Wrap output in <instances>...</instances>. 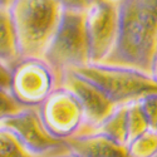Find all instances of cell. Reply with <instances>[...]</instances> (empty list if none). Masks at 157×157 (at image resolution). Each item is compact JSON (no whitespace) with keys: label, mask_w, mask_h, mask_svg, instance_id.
<instances>
[{"label":"cell","mask_w":157,"mask_h":157,"mask_svg":"<svg viewBox=\"0 0 157 157\" xmlns=\"http://www.w3.org/2000/svg\"><path fill=\"white\" fill-rule=\"evenodd\" d=\"M118 35L111 54L99 64L150 74L157 53V0H120Z\"/></svg>","instance_id":"1"},{"label":"cell","mask_w":157,"mask_h":157,"mask_svg":"<svg viewBox=\"0 0 157 157\" xmlns=\"http://www.w3.org/2000/svg\"><path fill=\"white\" fill-rule=\"evenodd\" d=\"M140 104L151 126V129L157 131V93L141 98Z\"/></svg>","instance_id":"17"},{"label":"cell","mask_w":157,"mask_h":157,"mask_svg":"<svg viewBox=\"0 0 157 157\" xmlns=\"http://www.w3.org/2000/svg\"><path fill=\"white\" fill-rule=\"evenodd\" d=\"M0 128L8 131L30 157H54L69 151L64 141L54 138L45 129L38 108L21 109L0 122Z\"/></svg>","instance_id":"6"},{"label":"cell","mask_w":157,"mask_h":157,"mask_svg":"<svg viewBox=\"0 0 157 157\" xmlns=\"http://www.w3.org/2000/svg\"><path fill=\"white\" fill-rule=\"evenodd\" d=\"M20 59L43 58L62 19L57 0H15L9 9Z\"/></svg>","instance_id":"2"},{"label":"cell","mask_w":157,"mask_h":157,"mask_svg":"<svg viewBox=\"0 0 157 157\" xmlns=\"http://www.w3.org/2000/svg\"><path fill=\"white\" fill-rule=\"evenodd\" d=\"M90 63L99 64L113 50L118 35V6L116 2L92 5L87 11Z\"/></svg>","instance_id":"8"},{"label":"cell","mask_w":157,"mask_h":157,"mask_svg":"<svg viewBox=\"0 0 157 157\" xmlns=\"http://www.w3.org/2000/svg\"><path fill=\"white\" fill-rule=\"evenodd\" d=\"M43 59L60 75L69 69L89 64L87 11L63 10L58 29L49 43Z\"/></svg>","instance_id":"4"},{"label":"cell","mask_w":157,"mask_h":157,"mask_svg":"<svg viewBox=\"0 0 157 157\" xmlns=\"http://www.w3.org/2000/svg\"><path fill=\"white\" fill-rule=\"evenodd\" d=\"M106 2H109V0H89L90 5H96V4H101V3H106Z\"/></svg>","instance_id":"23"},{"label":"cell","mask_w":157,"mask_h":157,"mask_svg":"<svg viewBox=\"0 0 157 157\" xmlns=\"http://www.w3.org/2000/svg\"><path fill=\"white\" fill-rule=\"evenodd\" d=\"M15 0H0V10H9Z\"/></svg>","instance_id":"21"},{"label":"cell","mask_w":157,"mask_h":157,"mask_svg":"<svg viewBox=\"0 0 157 157\" xmlns=\"http://www.w3.org/2000/svg\"><path fill=\"white\" fill-rule=\"evenodd\" d=\"M20 60L14 24L9 10H0V62L14 65Z\"/></svg>","instance_id":"11"},{"label":"cell","mask_w":157,"mask_h":157,"mask_svg":"<svg viewBox=\"0 0 157 157\" xmlns=\"http://www.w3.org/2000/svg\"><path fill=\"white\" fill-rule=\"evenodd\" d=\"M64 142L69 152L78 157H129L127 146L97 131L78 133Z\"/></svg>","instance_id":"10"},{"label":"cell","mask_w":157,"mask_h":157,"mask_svg":"<svg viewBox=\"0 0 157 157\" xmlns=\"http://www.w3.org/2000/svg\"><path fill=\"white\" fill-rule=\"evenodd\" d=\"M150 77L157 83V53H156V56H155V58H153V62H152V65H151Z\"/></svg>","instance_id":"20"},{"label":"cell","mask_w":157,"mask_h":157,"mask_svg":"<svg viewBox=\"0 0 157 157\" xmlns=\"http://www.w3.org/2000/svg\"><path fill=\"white\" fill-rule=\"evenodd\" d=\"M0 157H30L8 131L0 128Z\"/></svg>","instance_id":"15"},{"label":"cell","mask_w":157,"mask_h":157,"mask_svg":"<svg viewBox=\"0 0 157 157\" xmlns=\"http://www.w3.org/2000/svg\"><path fill=\"white\" fill-rule=\"evenodd\" d=\"M54 157H78V156H75V155H73L72 152H64V153H62V155H58V156H54Z\"/></svg>","instance_id":"22"},{"label":"cell","mask_w":157,"mask_h":157,"mask_svg":"<svg viewBox=\"0 0 157 157\" xmlns=\"http://www.w3.org/2000/svg\"><path fill=\"white\" fill-rule=\"evenodd\" d=\"M13 81V67L0 62V89L10 90Z\"/></svg>","instance_id":"19"},{"label":"cell","mask_w":157,"mask_h":157,"mask_svg":"<svg viewBox=\"0 0 157 157\" xmlns=\"http://www.w3.org/2000/svg\"><path fill=\"white\" fill-rule=\"evenodd\" d=\"M109 2H116V3H118L120 0H109Z\"/></svg>","instance_id":"24"},{"label":"cell","mask_w":157,"mask_h":157,"mask_svg":"<svg viewBox=\"0 0 157 157\" xmlns=\"http://www.w3.org/2000/svg\"><path fill=\"white\" fill-rule=\"evenodd\" d=\"M129 157H155L157 155V131L150 129L127 143Z\"/></svg>","instance_id":"13"},{"label":"cell","mask_w":157,"mask_h":157,"mask_svg":"<svg viewBox=\"0 0 157 157\" xmlns=\"http://www.w3.org/2000/svg\"><path fill=\"white\" fill-rule=\"evenodd\" d=\"M97 86L116 106L157 93V83L143 72L124 67L89 63L69 69Z\"/></svg>","instance_id":"3"},{"label":"cell","mask_w":157,"mask_h":157,"mask_svg":"<svg viewBox=\"0 0 157 157\" xmlns=\"http://www.w3.org/2000/svg\"><path fill=\"white\" fill-rule=\"evenodd\" d=\"M38 109L45 129L59 141H67L78 135L84 126L81 103L64 87L59 86Z\"/></svg>","instance_id":"7"},{"label":"cell","mask_w":157,"mask_h":157,"mask_svg":"<svg viewBox=\"0 0 157 157\" xmlns=\"http://www.w3.org/2000/svg\"><path fill=\"white\" fill-rule=\"evenodd\" d=\"M96 131L106 135L120 145L127 146L129 141L127 127V104L117 106L116 109L98 126Z\"/></svg>","instance_id":"12"},{"label":"cell","mask_w":157,"mask_h":157,"mask_svg":"<svg viewBox=\"0 0 157 157\" xmlns=\"http://www.w3.org/2000/svg\"><path fill=\"white\" fill-rule=\"evenodd\" d=\"M63 10L68 11H82L86 13L92 6L89 0H57Z\"/></svg>","instance_id":"18"},{"label":"cell","mask_w":157,"mask_h":157,"mask_svg":"<svg viewBox=\"0 0 157 157\" xmlns=\"http://www.w3.org/2000/svg\"><path fill=\"white\" fill-rule=\"evenodd\" d=\"M155 157H157V155H156V156H155Z\"/></svg>","instance_id":"25"},{"label":"cell","mask_w":157,"mask_h":157,"mask_svg":"<svg viewBox=\"0 0 157 157\" xmlns=\"http://www.w3.org/2000/svg\"><path fill=\"white\" fill-rule=\"evenodd\" d=\"M59 86L71 90L83 108L84 126L79 133L96 131L117 107L97 86L73 71H65L60 75Z\"/></svg>","instance_id":"9"},{"label":"cell","mask_w":157,"mask_h":157,"mask_svg":"<svg viewBox=\"0 0 157 157\" xmlns=\"http://www.w3.org/2000/svg\"><path fill=\"white\" fill-rule=\"evenodd\" d=\"M127 127L129 141L151 129V126L140 104V99L127 104Z\"/></svg>","instance_id":"14"},{"label":"cell","mask_w":157,"mask_h":157,"mask_svg":"<svg viewBox=\"0 0 157 157\" xmlns=\"http://www.w3.org/2000/svg\"><path fill=\"white\" fill-rule=\"evenodd\" d=\"M24 108L27 107L21 106L10 90L0 89V122L19 113Z\"/></svg>","instance_id":"16"},{"label":"cell","mask_w":157,"mask_h":157,"mask_svg":"<svg viewBox=\"0 0 157 157\" xmlns=\"http://www.w3.org/2000/svg\"><path fill=\"white\" fill-rule=\"evenodd\" d=\"M58 87L59 75L43 58L20 59L13 65L10 92L24 107H40Z\"/></svg>","instance_id":"5"}]
</instances>
